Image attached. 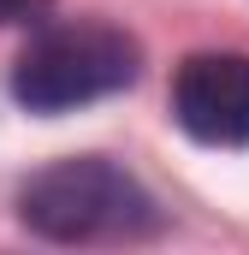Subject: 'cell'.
<instances>
[{"label": "cell", "mask_w": 249, "mask_h": 255, "mask_svg": "<svg viewBox=\"0 0 249 255\" xmlns=\"http://www.w3.org/2000/svg\"><path fill=\"white\" fill-rule=\"evenodd\" d=\"M18 220L48 244H136L160 232L154 196L101 154H71L36 172L18 196Z\"/></svg>", "instance_id": "cell-1"}, {"label": "cell", "mask_w": 249, "mask_h": 255, "mask_svg": "<svg viewBox=\"0 0 249 255\" xmlns=\"http://www.w3.org/2000/svg\"><path fill=\"white\" fill-rule=\"evenodd\" d=\"M136 71H142L136 36H124L119 24L77 18V24L42 30V36L18 54L12 95H18L30 113H71V107H89V101H101V95L130 89Z\"/></svg>", "instance_id": "cell-2"}, {"label": "cell", "mask_w": 249, "mask_h": 255, "mask_svg": "<svg viewBox=\"0 0 249 255\" xmlns=\"http://www.w3.org/2000/svg\"><path fill=\"white\" fill-rule=\"evenodd\" d=\"M172 119L208 148H249V54H190L172 77Z\"/></svg>", "instance_id": "cell-3"}, {"label": "cell", "mask_w": 249, "mask_h": 255, "mask_svg": "<svg viewBox=\"0 0 249 255\" xmlns=\"http://www.w3.org/2000/svg\"><path fill=\"white\" fill-rule=\"evenodd\" d=\"M54 0H0V24H30V18H42Z\"/></svg>", "instance_id": "cell-4"}]
</instances>
